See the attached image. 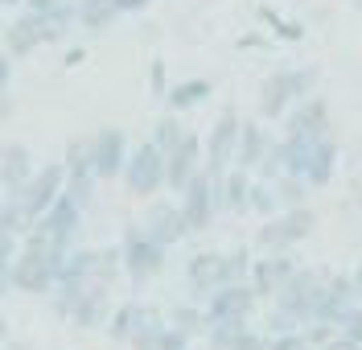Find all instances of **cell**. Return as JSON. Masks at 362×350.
<instances>
[{
    "label": "cell",
    "mask_w": 362,
    "mask_h": 350,
    "mask_svg": "<svg viewBox=\"0 0 362 350\" xmlns=\"http://www.w3.org/2000/svg\"><path fill=\"white\" fill-rule=\"evenodd\" d=\"M66 252L49 247L42 235L25 231L21 239V252L13 259V288L25 293V297H49L54 284H58V264H62Z\"/></svg>",
    "instance_id": "1"
},
{
    "label": "cell",
    "mask_w": 362,
    "mask_h": 350,
    "mask_svg": "<svg viewBox=\"0 0 362 350\" xmlns=\"http://www.w3.org/2000/svg\"><path fill=\"white\" fill-rule=\"evenodd\" d=\"M119 259H124V276L132 280L136 288H144L148 280H157L169 264V247H160L153 235L140 223H128L119 235Z\"/></svg>",
    "instance_id": "2"
},
{
    "label": "cell",
    "mask_w": 362,
    "mask_h": 350,
    "mask_svg": "<svg viewBox=\"0 0 362 350\" xmlns=\"http://www.w3.org/2000/svg\"><path fill=\"white\" fill-rule=\"evenodd\" d=\"M317 227V214L309 206H293V210H276L268 218H259L255 227V252H293L296 243H305Z\"/></svg>",
    "instance_id": "3"
},
{
    "label": "cell",
    "mask_w": 362,
    "mask_h": 350,
    "mask_svg": "<svg viewBox=\"0 0 362 350\" xmlns=\"http://www.w3.org/2000/svg\"><path fill=\"white\" fill-rule=\"evenodd\" d=\"M124 189L132 198H157L165 189V153H160L153 140H140L136 148H128V161H124V173H119Z\"/></svg>",
    "instance_id": "4"
},
{
    "label": "cell",
    "mask_w": 362,
    "mask_h": 350,
    "mask_svg": "<svg viewBox=\"0 0 362 350\" xmlns=\"http://www.w3.org/2000/svg\"><path fill=\"white\" fill-rule=\"evenodd\" d=\"M321 280H325L321 268H300V264H296L293 276L284 280V284H280V293L272 297V305H276V309H284L296 326H309V322H313V313H317Z\"/></svg>",
    "instance_id": "5"
},
{
    "label": "cell",
    "mask_w": 362,
    "mask_h": 350,
    "mask_svg": "<svg viewBox=\"0 0 362 350\" xmlns=\"http://www.w3.org/2000/svg\"><path fill=\"white\" fill-rule=\"evenodd\" d=\"M83 214H87V210L74 206V202L66 198V189H62V194L54 198V206L42 210V214L29 223V231L42 235L49 247H58V252H70V247L78 243V235H83Z\"/></svg>",
    "instance_id": "6"
},
{
    "label": "cell",
    "mask_w": 362,
    "mask_h": 350,
    "mask_svg": "<svg viewBox=\"0 0 362 350\" xmlns=\"http://www.w3.org/2000/svg\"><path fill=\"white\" fill-rule=\"evenodd\" d=\"M239 128H243V116L235 107H223L218 119L210 124L202 144V169L210 177H223L226 169L235 165V144H239Z\"/></svg>",
    "instance_id": "7"
},
{
    "label": "cell",
    "mask_w": 362,
    "mask_h": 350,
    "mask_svg": "<svg viewBox=\"0 0 362 350\" xmlns=\"http://www.w3.org/2000/svg\"><path fill=\"white\" fill-rule=\"evenodd\" d=\"M177 206H181V214H185L189 235L210 231V227H214V218H218V202H214V182H210L206 169H198V173L177 189Z\"/></svg>",
    "instance_id": "8"
},
{
    "label": "cell",
    "mask_w": 362,
    "mask_h": 350,
    "mask_svg": "<svg viewBox=\"0 0 362 350\" xmlns=\"http://www.w3.org/2000/svg\"><path fill=\"white\" fill-rule=\"evenodd\" d=\"M66 189V169H62V161H45V165H37L33 169V177L25 182L13 198L21 202V210H25V218L33 223L42 210H49L54 206V198Z\"/></svg>",
    "instance_id": "9"
},
{
    "label": "cell",
    "mask_w": 362,
    "mask_h": 350,
    "mask_svg": "<svg viewBox=\"0 0 362 350\" xmlns=\"http://www.w3.org/2000/svg\"><path fill=\"white\" fill-rule=\"evenodd\" d=\"M284 124V136H305V140H321V136H334V116H329V103L325 95H305L296 99L293 107L280 116Z\"/></svg>",
    "instance_id": "10"
},
{
    "label": "cell",
    "mask_w": 362,
    "mask_h": 350,
    "mask_svg": "<svg viewBox=\"0 0 362 350\" xmlns=\"http://www.w3.org/2000/svg\"><path fill=\"white\" fill-rule=\"evenodd\" d=\"M140 227L157 239L160 247H177L189 239V227H185V214H181L177 202H169V198H148V210H144V218H140Z\"/></svg>",
    "instance_id": "11"
},
{
    "label": "cell",
    "mask_w": 362,
    "mask_h": 350,
    "mask_svg": "<svg viewBox=\"0 0 362 350\" xmlns=\"http://www.w3.org/2000/svg\"><path fill=\"white\" fill-rule=\"evenodd\" d=\"M293 268H296L293 252H259V256H251L247 284L255 288L259 301H272V297L280 293V284L293 276Z\"/></svg>",
    "instance_id": "12"
},
{
    "label": "cell",
    "mask_w": 362,
    "mask_h": 350,
    "mask_svg": "<svg viewBox=\"0 0 362 350\" xmlns=\"http://www.w3.org/2000/svg\"><path fill=\"white\" fill-rule=\"evenodd\" d=\"M112 284H99V280H87V288L74 297L70 305L66 322L74 329H103L107 326V317H112Z\"/></svg>",
    "instance_id": "13"
},
{
    "label": "cell",
    "mask_w": 362,
    "mask_h": 350,
    "mask_svg": "<svg viewBox=\"0 0 362 350\" xmlns=\"http://www.w3.org/2000/svg\"><path fill=\"white\" fill-rule=\"evenodd\" d=\"M202 305H206V317H210V322H235V317H247L251 322L255 309H259V297H255V288L243 280V284H223V288H214Z\"/></svg>",
    "instance_id": "14"
},
{
    "label": "cell",
    "mask_w": 362,
    "mask_h": 350,
    "mask_svg": "<svg viewBox=\"0 0 362 350\" xmlns=\"http://www.w3.org/2000/svg\"><path fill=\"white\" fill-rule=\"evenodd\" d=\"M90 140H95V177L99 182H115L119 173H124V161H128V132L124 128H115V124H107V128H99V132H90Z\"/></svg>",
    "instance_id": "15"
},
{
    "label": "cell",
    "mask_w": 362,
    "mask_h": 350,
    "mask_svg": "<svg viewBox=\"0 0 362 350\" xmlns=\"http://www.w3.org/2000/svg\"><path fill=\"white\" fill-rule=\"evenodd\" d=\"M198 169H202V136L185 128V136L165 153V189H169V194H177V189L185 186Z\"/></svg>",
    "instance_id": "16"
},
{
    "label": "cell",
    "mask_w": 362,
    "mask_h": 350,
    "mask_svg": "<svg viewBox=\"0 0 362 350\" xmlns=\"http://www.w3.org/2000/svg\"><path fill=\"white\" fill-rule=\"evenodd\" d=\"M42 46H49V33H45V17L33 8H21V17H13V25L4 29V54L8 58H29Z\"/></svg>",
    "instance_id": "17"
},
{
    "label": "cell",
    "mask_w": 362,
    "mask_h": 350,
    "mask_svg": "<svg viewBox=\"0 0 362 350\" xmlns=\"http://www.w3.org/2000/svg\"><path fill=\"white\" fill-rule=\"evenodd\" d=\"M354 301H358V297H354V280H350V272H325L313 322H334V326H338V317H341V313H346Z\"/></svg>",
    "instance_id": "18"
},
{
    "label": "cell",
    "mask_w": 362,
    "mask_h": 350,
    "mask_svg": "<svg viewBox=\"0 0 362 350\" xmlns=\"http://www.w3.org/2000/svg\"><path fill=\"white\" fill-rule=\"evenodd\" d=\"M33 169H37V161H33L29 144H21V140H4L0 144V189L4 194H17L33 177Z\"/></svg>",
    "instance_id": "19"
},
{
    "label": "cell",
    "mask_w": 362,
    "mask_h": 350,
    "mask_svg": "<svg viewBox=\"0 0 362 350\" xmlns=\"http://www.w3.org/2000/svg\"><path fill=\"white\" fill-rule=\"evenodd\" d=\"M293 103H296V95H293V83H288V66L272 70L268 78L259 83V95H255V116H259V119H280Z\"/></svg>",
    "instance_id": "20"
},
{
    "label": "cell",
    "mask_w": 362,
    "mask_h": 350,
    "mask_svg": "<svg viewBox=\"0 0 362 350\" xmlns=\"http://www.w3.org/2000/svg\"><path fill=\"white\" fill-rule=\"evenodd\" d=\"M185 284L198 301H206L214 288H223V252H194L185 259Z\"/></svg>",
    "instance_id": "21"
},
{
    "label": "cell",
    "mask_w": 362,
    "mask_h": 350,
    "mask_svg": "<svg viewBox=\"0 0 362 350\" xmlns=\"http://www.w3.org/2000/svg\"><path fill=\"white\" fill-rule=\"evenodd\" d=\"M251 177H255V173L239 169V165H230L223 177H210V182H214V202H218V214H247Z\"/></svg>",
    "instance_id": "22"
},
{
    "label": "cell",
    "mask_w": 362,
    "mask_h": 350,
    "mask_svg": "<svg viewBox=\"0 0 362 350\" xmlns=\"http://www.w3.org/2000/svg\"><path fill=\"white\" fill-rule=\"evenodd\" d=\"M157 313H160L157 305H144V301H119V305L112 309V317H107V338H112V342H119V346H128L136 329L144 326L148 317H157Z\"/></svg>",
    "instance_id": "23"
},
{
    "label": "cell",
    "mask_w": 362,
    "mask_h": 350,
    "mask_svg": "<svg viewBox=\"0 0 362 350\" xmlns=\"http://www.w3.org/2000/svg\"><path fill=\"white\" fill-rule=\"evenodd\" d=\"M268 148H272V136H268V128H264V119L259 116L243 119V128H239V144H235V165L247 169V173H255Z\"/></svg>",
    "instance_id": "24"
},
{
    "label": "cell",
    "mask_w": 362,
    "mask_h": 350,
    "mask_svg": "<svg viewBox=\"0 0 362 350\" xmlns=\"http://www.w3.org/2000/svg\"><path fill=\"white\" fill-rule=\"evenodd\" d=\"M338 173V140L334 136H321L313 140V157H309V169H305V182L309 189H325Z\"/></svg>",
    "instance_id": "25"
},
{
    "label": "cell",
    "mask_w": 362,
    "mask_h": 350,
    "mask_svg": "<svg viewBox=\"0 0 362 350\" xmlns=\"http://www.w3.org/2000/svg\"><path fill=\"white\" fill-rule=\"evenodd\" d=\"M210 95H214L210 78H181L165 91V103H169V112H189V107H202Z\"/></svg>",
    "instance_id": "26"
},
{
    "label": "cell",
    "mask_w": 362,
    "mask_h": 350,
    "mask_svg": "<svg viewBox=\"0 0 362 350\" xmlns=\"http://www.w3.org/2000/svg\"><path fill=\"white\" fill-rule=\"evenodd\" d=\"M74 17H78V29L87 33H107L119 21V8L112 0H74Z\"/></svg>",
    "instance_id": "27"
},
{
    "label": "cell",
    "mask_w": 362,
    "mask_h": 350,
    "mask_svg": "<svg viewBox=\"0 0 362 350\" xmlns=\"http://www.w3.org/2000/svg\"><path fill=\"white\" fill-rule=\"evenodd\" d=\"M62 169H66V177H87V173H95V140H90V132H78V136L66 140Z\"/></svg>",
    "instance_id": "28"
},
{
    "label": "cell",
    "mask_w": 362,
    "mask_h": 350,
    "mask_svg": "<svg viewBox=\"0 0 362 350\" xmlns=\"http://www.w3.org/2000/svg\"><path fill=\"white\" fill-rule=\"evenodd\" d=\"M165 322L181 334H206L210 329V317H206V305L202 301H181V305H169V313H165Z\"/></svg>",
    "instance_id": "29"
},
{
    "label": "cell",
    "mask_w": 362,
    "mask_h": 350,
    "mask_svg": "<svg viewBox=\"0 0 362 350\" xmlns=\"http://www.w3.org/2000/svg\"><path fill=\"white\" fill-rule=\"evenodd\" d=\"M280 169L284 173H293V177H305V169H309V157H313V140L305 136H280Z\"/></svg>",
    "instance_id": "30"
},
{
    "label": "cell",
    "mask_w": 362,
    "mask_h": 350,
    "mask_svg": "<svg viewBox=\"0 0 362 350\" xmlns=\"http://www.w3.org/2000/svg\"><path fill=\"white\" fill-rule=\"evenodd\" d=\"M272 194H276L280 210L309 206V182H305V177H293V173H280V177H272Z\"/></svg>",
    "instance_id": "31"
},
{
    "label": "cell",
    "mask_w": 362,
    "mask_h": 350,
    "mask_svg": "<svg viewBox=\"0 0 362 350\" xmlns=\"http://www.w3.org/2000/svg\"><path fill=\"white\" fill-rule=\"evenodd\" d=\"M181 136H185V124H181V119L173 116V112H165V116H160L157 124H153V132H148V140L157 144L160 153H169V148H173V144H177Z\"/></svg>",
    "instance_id": "32"
},
{
    "label": "cell",
    "mask_w": 362,
    "mask_h": 350,
    "mask_svg": "<svg viewBox=\"0 0 362 350\" xmlns=\"http://www.w3.org/2000/svg\"><path fill=\"white\" fill-rule=\"evenodd\" d=\"M115 276H124L119 243H115V247H95V280H99V284H115Z\"/></svg>",
    "instance_id": "33"
},
{
    "label": "cell",
    "mask_w": 362,
    "mask_h": 350,
    "mask_svg": "<svg viewBox=\"0 0 362 350\" xmlns=\"http://www.w3.org/2000/svg\"><path fill=\"white\" fill-rule=\"evenodd\" d=\"M247 210H251V214H259V218H268V214H276V210H280L276 194H272V182H264V177H251Z\"/></svg>",
    "instance_id": "34"
},
{
    "label": "cell",
    "mask_w": 362,
    "mask_h": 350,
    "mask_svg": "<svg viewBox=\"0 0 362 350\" xmlns=\"http://www.w3.org/2000/svg\"><path fill=\"white\" fill-rule=\"evenodd\" d=\"M251 272V252L247 247H230L223 252V284H243Z\"/></svg>",
    "instance_id": "35"
},
{
    "label": "cell",
    "mask_w": 362,
    "mask_h": 350,
    "mask_svg": "<svg viewBox=\"0 0 362 350\" xmlns=\"http://www.w3.org/2000/svg\"><path fill=\"white\" fill-rule=\"evenodd\" d=\"M95 194H99V177L95 173H87V177H66V198L74 206L90 210L95 206Z\"/></svg>",
    "instance_id": "36"
},
{
    "label": "cell",
    "mask_w": 362,
    "mask_h": 350,
    "mask_svg": "<svg viewBox=\"0 0 362 350\" xmlns=\"http://www.w3.org/2000/svg\"><path fill=\"white\" fill-rule=\"evenodd\" d=\"M160 329H165V313H157V317H148L144 326L132 334V342L128 346L132 350H157V342H160Z\"/></svg>",
    "instance_id": "37"
},
{
    "label": "cell",
    "mask_w": 362,
    "mask_h": 350,
    "mask_svg": "<svg viewBox=\"0 0 362 350\" xmlns=\"http://www.w3.org/2000/svg\"><path fill=\"white\" fill-rule=\"evenodd\" d=\"M288 83H293V95H296V99H305V95L317 91V83H321V70H317V66H288Z\"/></svg>",
    "instance_id": "38"
},
{
    "label": "cell",
    "mask_w": 362,
    "mask_h": 350,
    "mask_svg": "<svg viewBox=\"0 0 362 350\" xmlns=\"http://www.w3.org/2000/svg\"><path fill=\"white\" fill-rule=\"evenodd\" d=\"M259 350H313V346H309V338L300 329H288V334H264Z\"/></svg>",
    "instance_id": "39"
},
{
    "label": "cell",
    "mask_w": 362,
    "mask_h": 350,
    "mask_svg": "<svg viewBox=\"0 0 362 350\" xmlns=\"http://www.w3.org/2000/svg\"><path fill=\"white\" fill-rule=\"evenodd\" d=\"M259 17H264L268 25H276V37H284V42H300V37H305V29H300V25L288 21V17H276L272 8H259Z\"/></svg>",
    "instance_id": "40"
},
{
    "label": "cell",
    "mask_w": 362,
    "mask_h": 350,
    "mask_svg": "<svg viewBox=\"0 0 362 350\" xmlns=\"http://www.w3.org/2000/svg\"><path fill=\"white\" fill-rule=\"evenodd\" d=\"M338 334H346V338L362 342V301H354V305H350V309L338 317Z\"/></svg>",
    "instance_id": "41"
},
{
    "label": "cell",
    "mask_w": 362,
    "mask_h": 350,
    "mask_svg": "<svg viewBox=\"0 0 362 350\" xmlns=\"http://www.w3.org/2000/svg\"><path fill=\"white\" fill-rule=\"evenodd\" d=\"M148 91H153V99L165 103V91H169V70H165V58H153V62H148Z\"/></svg>",
    "instance_id": "42"
},
{
    "label": "cell",
    "mask_w": 362,
    "mask_h": 350,
    "mask_svg": "<svg viewBox=\"0 0 362 350\" xmlns=\"http://www.w3.org/2000/svg\"><path fill=\"white\" fill-rule=\"evenodd\" d=\"M300 334H305V338H309V346L317 350V346H325V342L338 334V326H334V322H309V326H300Z\"/></svg>",
    "instance_id": "43"
},
{
    "label": "cell",
    "mask_w": 362,
    "mask_h": 350,
    "mask_svg": "<svg viewBox=\"0 0 362 350\" xmlns=\"http://www.w3.org/2000/svg\"><path fill=\"white\" fill-rule=\"evenodd\" d=\"M259 346H264V329H255L247 322V326L230 338V346H226V350H259Z\"/></svg>",
    "instance_id": "44"
},
{
    "label": "cell",
    "mask_w": 362,
    "mask_h": 350,
    "mask_svg": "<svg viewBox=\"0 0 362 350\" xmlns=\"http://www.w3.org/2000/svg\"><path fill=\"white\" fill-rule=\"evenodd\" d=\"M17 252H21V235H13L8 227H0V268H4V264H13Z\"/></svg>",
    "instance_id": "45"
},
{
    "label": "cell",
    "mask_w": 362,
    "mask_h": 350,
    "mask_svg": "<svg viewBox=\"0 0 362 350\" xmlns=\"http://www.w3.org/2000/svg\"><path fill=\"white\" fill-rule=\"evenodd\" d=\"M189 346V334H181V329H173L169 322H165V329H160V342L157 350H185Z\"/></svg>",
    "instance_id": "46"
},
{
    "label": "cell",
    "mask_w": 362,
    "mask_h": 350,
    "mask_svg": "<svg viewBox=\"0 0 362 350\" xmlns=\"http://www.w3.org/2000/svg\"><path fill=\"white\" fill-rule=\"evenodd\" d=\"M13 66H17V58H8V54L0 49V91H8V83H13Z\"/></svg>",
    "instance_id": "47"
},
{
    "label": "cell",
    "mask_w": 362,
    "mask_h": 350,
    "mask_svg": "<svg viewBox=\"0 0 362 350\" xmlns=\"http://www.w3.org/2000/svg\"><path fill=\"white\" fill-rule=\"evenodd\" d=\"M317 350H362V342H354V338H346V334H334L325 346H317Z\"/></svg>",
    "instance_id": "48"
},
{
    "label": "cell",
    "mask_w": 362,
    "mask_h": 350,
    "mask_svg": "<svg viewBox=\"0 0 362 350\" xmlns=\"http://www.w3.org/2000/svg\"><path fill=\"white\" fill-rule=\"evenodd\" d=\"M62 4H74V0H25V8H33V13H54Z\"/></svg>",
    "instance_id": "49"
},
{
    "label": "cell",
    "mask_w": 362,
    "mask_h": 350,
    "mask_svg": "<svg viewBox=\"0 0 362 350\" xmlns=\"http://www.w3.org/2000/svg\"><path fill=\"white\" fill-rule=\"evenodd\" d=\"M112 4L119 8V17H124V13H144V8H148L153 0H112Z\"/></svg>",
    "instance_id": "50"
},
{
    "label": "cell",
    "mask_w": 362,
    "mask_h": 350,
    "mask_svg": "<svg viewBox=\"0 0 362 350\" xmlns=\"http://www.w3.org/2000/svg\"><path fill=\"white\" fill-rule=\"evenodd\" d=\"M350 280H354V297L362 301V256H358V264H354V272H350Z\"/></svg>",
    "instance_id": "51"
},
{
    "label": "cell",
    "mask_w": 362,
    "mask_h": 350,
    "mask_svg": "<svg viewBox=\"0 0 362 350\" xmlns=\"http://www.w3.org/2000/svg\"><path fill=\"white\" fill-rule=\"evenodd\" d=\"M8 342V322H4V313H0V346Z\"/></svg>",
    "instance_id": "52"
},
{
    "label": "cell",
    "mask_w": 362,
    "mask_h": 350,
    "mask_svg": "<svg viewBox=\"0 0 362 350\" xmlns=\"http://www.w3.org/2000/svg\"><path fill=\"white\" fill-rule=\"evenodd\" d=\"M8 4H25V0H4V8H8Z\"/></svg>",
    "instance_id": "53"
},
{
    "label": "cell",
    "mask_w": 362,
    "mask_h": 350,
    "mask_svg": "<svg viewBox=\"0 0 362 350\" xmlns=\"http://www.w3.org/2000/svg\"><path fill=\"white\" fill-rule=\"evenodd\" d=\"M354 8H358V17H362V0H354Z\"/></svg>",
    "instance_id": "54"
},
{
    "label": "cell",
    "mask_w": 362,
    "mask_h": 350,
    "mask_svg": "<svg viewBox=\"0 0 362 350\" xmlns=\"http://www.w3.org/2000/svg\"><path fill=\"white\" fill-rule=\"evenodd\" d=\"M0 13H4V0H0Z\"/></svg>",
    "instance_id": "55"
},
{
    "label": "cell",
    "mask_w": 362,
    "mask_h": 350,
    "mask_svg": "<svg viewBox=\"0 0 362 350\" xmlns=\"http://www.w3.org/2000/svg\"><path fill=\"white\" fill-rule=\"evenodd\" d=\"M185 350H194V346H185Z\"/></svg>",
    "instance_id": "56"
}]
</instances>
